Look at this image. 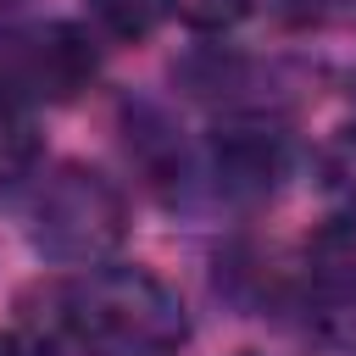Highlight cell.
I'll use <instances>...</instances> for the list:
<instances>
[{"mask_svg": "<svg viewBox=\"0 0 356 356\" xmlns=\"http://www.w3.org/2000/svg\"><path fill=\"white\" fill-rule=\"evenodd\" d=\"M0 356H61V350H56V339H44L33 328H6L0 334Z\"/></svg>", "mask_w": 356, "mask_h": 356, "instance_id": "9c48e42d", "label": "cell"}, {"mask_svg": "<svg viewBox=\"0 0 356 356\" xmlns=\"http://www.w3.org/2000/svg\"><path fill=\"white\" fill-rule=\"evenodd\" d=\"M95 67H100L95 39L78 22H33L0 44V89L17 106H33V100L61 106L89 89Z\"/></svg>", "mask_w": 356, "mask_h": 356, "instance_id": "3957f363", "label": "cell"}, {"mask_svg": "<svg viewBox=\"0 0 356 356\" xmlns=\"http://www.w3.org/2000/svg\"><path fill=\"white\" fill-rule=\"evenodd\" d=\"M306 278L328 300H356V200L306 239Z\"/></svg>", "mask_w": 356, "mask_h": 356, "instance_id": "5b68a950", "label": "cell"}, {"mask_svg": "<svg viewBox=\"0 0 356 356\" xmlns=\"http://www.w3.org/2000/svg\"><path fill=\"white\" fill-rule=\"evenodd\" d=\"M56 323L89 356H172L189 339V312L145 267H95L56 289Z\"/></svg>", "mask_w": 356, "mask_h": 356, "instance_id": "6da1fadb", "label": "cell"}, {"mask_svg": "<svg viewBox=\"0 0 356 356\" xmlns=\"http://www.w3.org/2000/svg\"><path fill=\"white\" fill-rule=\"evenodd\" d=\"M284 167H289V145L273 128H222L211 139V178L234 200L267 195L284 178Z\"/></svg>", "mask_w": 356, "mask_h": 356, "instance_id": "277c9868", "label": "cell"}, {"mask_svg": "<svg viewBox=\"0 0 356 356\" xmlns=\"http://www.w3.org/2000/svg\"><path fill=\"white\" fill-rule=\"evenodd\" d=\"M128 234V200L122 189L83 161H61L50 178H39L28 206V245L56 267H100Z\"/></svg>", "mask_w": 356, "mask_h": 356, "instance_id": "7a4b0ae2", "label": "cell"}, {"mask_svg": "<svg viewBox=\"0 0 356 356\" xmlns=\"http://www.w3.org/2000/svg\"><path fill=\"white\" fill-rule=\"evenodd\" d=\"M156 17H161L156 0H89V22H95L106 39H117V44H139V39H150Z\"/></svg>", "mask_w": 356, "mask_h": 356, "instance_id": "8992f818", "label": "cell"}, {"mask_svg": "<svg viewBox=\"0 0 356 356\" xmlns=\"http://www.w3.org/2000/svg\"><path fill=\"white\" fill-rule=\"evenodd\" d=\"M167 11L195 33H228L256 11V0H167Z\"/></svg>", "mask_w": 356, "mask_h": 356, "instance_id": "52a82bcc", "label": "cell"}, {"mask_svg": "<svg viewBox=\"0 0 356 356\" xmlns=\"http://www.w3.org/2000/svg\"><path fill=\"white\" fill-rule=\"evenodd\" d=\"M317 172H323V189H334L345 206L356 200V122H350V128H339V134L323 145Z\"/></svg>", "mask_w": 356, "mask_h": 356, "instance_id": "ba28073f", "label": "cell"}]
</instances>
